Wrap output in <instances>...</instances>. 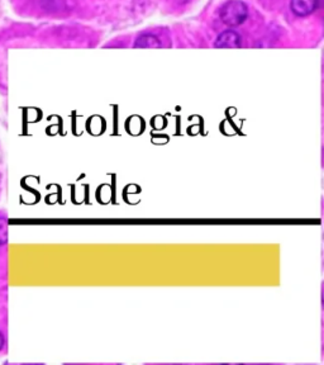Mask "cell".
<instances>
[{
	"instance_id": "obj_1",
	"label": "cell",
	"mask_w": 324,
	"mask_h": 365,
	"mask_svg": "<svg viewBox=\"0 0 324 365\" xmlns=\"http://www.w3.org/2000/svg\"><path fill=\"white\" fill-rule=\"evenodd\" d=\"M219 17L228 27H238L246 22L248 8L241 0H228L220 8Z\"/></svg>"
},
{
	"instance_id": "obj_2",
	"label": "cell",
	"mask_w": 324,
	"mask_h": 365,
	"mask_svg": "<svg viewBox=\"0 0 324 365\" xmlns=\"http://www.w3.org/2000/svg\"><path fill=\"white\" fill-rule=\"evenodd\" d=\"M319 0H291L290 9L298 17H308L316 12Z\"/></svg>"
},
{
	"instance_id": "obj_3",
	"label": "cell",
	"mask_w": 324,
	"mask_h": 365,
	"mask_svg": "<svg viewBox=\"0 0 324 365\" xmlns=\"http://www.w3.org/2000/svg\"><path fill=\"white\" fill-rule=\"evenodd\" d=\"M214 46L218 47V49H236V47H240L241 46V36L234 32V31H225L222 32L216 42Z\"/></svg>"
},
{
	"instance_id": "obj_4",
	"label": "cell",
	"mask_w": 324,
	"mask_h": 365,
	"mask_svg": "<svg viewBox=\"0 0 324 365\" xmlns=\"http://www.w3.org/2000/svg\"><path fill=\"white\" fill-rule=\"evenodd\" d=\"M161 46L160 40L154 35H143L134 43V47L137 49H160Z\"/></svg>"
},
{
	"instance_id": "obj_5",
	"label": "cell",
	"mask_w": 324,
	"mask_h": 365,
	"mask_svg": "<svg viewBox=\"0 0 324 365\" xmlns=\"http://www.w3.org/2000/svg\"><path fill=\"white\" fill-rule=\"evenodd\" d=\"M8 240V220L6 217H0V246L6 245Z\"/></svg>"
},
{
	"instance_id": "obj_6",
	"label": "cell",
	"mask_w": 324,
	"mask_h": 365,
	"mask_svg": "<svg viewBox=\"0 0 324 365\" xmlns=\"http://www.w3.org/2000/svg\"><path fill=\"white\" fill-rule=\"evenodd\" d=\"M3 345H4V336H3V335H1V332H0V350H1Z\"/></svg>"
},
{
	"instance_id": "obj_7",
	"label": "cell",
	"mask_w": 324,
	"mask_h": 365,
	"mask_svg": "<svg viewBox=\"0 0 324 365\" xmlns=\"http://www.w3.org/2000/svg\"><path fill=\"white\" fill-rule=\"evenodd\" d=\"M177 1H180V3H186V1H189V0H177Z\"/></svg>"
}]
</instances>
